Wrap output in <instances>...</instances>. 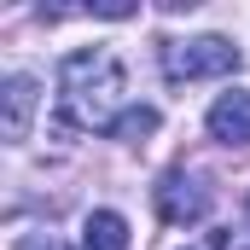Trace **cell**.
Returning a JSON list of instances; mask_svg holds the SVG:
<instances>
[{"label": "cell", "mask_w": 250, "mask_h": 250, "mask_svg": "<svg viewBox=\"0 0 250 250\" xmlns=\"http://www.w3.org/2000/svg\"><path fill=\"white\" fill-rule=\"evenodd\" d=\"M35 105H41V82L35 76H6V87H0V134L12 140V146H23L29 140V123H35Z\"/></svg>", "instance_id": "277c9868"}, {"label": "cell", "mask_w": 250, "mask_h": 250, "mask_svg": "<svg viewBox=\"0 0 250 250\" xmlns=\"http://www.w3.org/2000/svg\"><path fill=\"white\" fill-rule=\"evenodd\" d=\"M209 140H221V146H250V93L245 87H233V93H221L215 105H209Z\"/></svg>", "instance_id": "5b68a950"}, {"label": "cell", "mask_w": 250, "mask_h": 250, "mask_svg": "<svg viewBox=\"0 0 250 250\" xmlns=\"http://www.w3.org/2000/svg\"><path fill=\"white\" fill-rule=\"evenodd\" d=\"M128 93V76L117 53H105V47H76V53H64L59 64V105H64V123L70 128H117L123 117Z\"/></svg>", "instance_id": "6da1fadb"}, {"label": "cell", "mask_w": 250, "mask_h": 250, "mask_svg": "<svg viewBox=\"0 0 250 250\" xmlns=\"http://www.w3.org/2000/svg\"><path fill=\"white\" fill-rule=\"evenodd\" d=\"M18 250H59V245H53V239H35V233H29V239H18Z\"/></svg>", "instance_id": "ba28073f"}, {"label": "cell", "mask_w": 250, "mask_h": 250, "mask_svg": "<svg viewBox=\"0 0 250 250\" xmlns=\"http://www.w3.org/2000/svg\"><path fill=\"white\" fill-rule=\"evenodd\" d=\"M151 204H157V215L169 227H192V221L209 215V187H198V175H187V169H169L151 187Z\"/></svg>", "instance_id": "3957f363"}, {"label": "cell", "mask_w": 250, "mask_h": 250, "mask_svg": "<svg viewBox=\"0 0 250 250\" xmlns=\"http://www.w3.org/2000/svg\"><path fill=\"white\" fill-rule=\"evenodd\" d=\"M239 47L227 35H192V41H163V76L169 82H204V76H233Z\"/></svg>", "instance_id": "7a4b0ae2"}, {"label": "cell", "mask_w": 250, "mask_h": 250, "mask_svg": "<svg viewBox=\"0 0 250 250\" xmlns=\"http://www.w3.org/2000/svg\"><path fill=\"white\" fill-rule=\"evenodd\" d=\"M82 250H128V221L117 209H93L82 221Z\"/></svg>", "instance_id": "8992f818"}, {"label": "cell", "mask_w": 250, "mask_h": 250, "mask_svg": "<svg viewBox=\"0 0 250 250\" xmlns=\"http://www.w3.org/2000/svg\"><path fill=\"white\" fill-rule=\"evenodd\" d=\"M111 134H117V140H146V134H157V111H151V105H128Z\"/></svg>", "instance_id": "52a82bcc"}]
</instances>
